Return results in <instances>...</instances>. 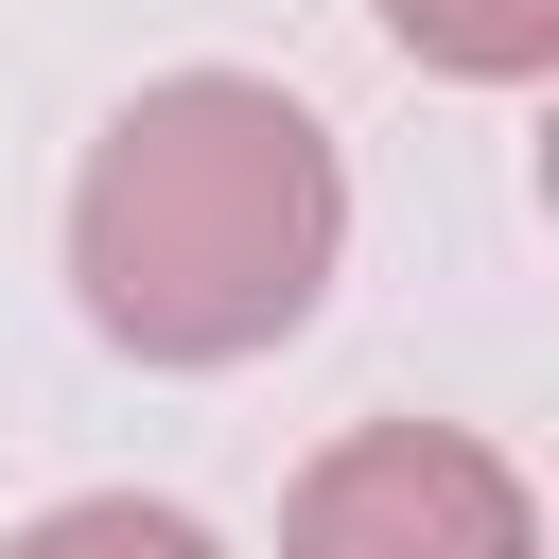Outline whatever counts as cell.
<instances>
[{
    "label": "cell",
    "instance_id": "obj_1",
    "mask_svg": "<svg viewBox=\"0 0 559 559\" xmlns=\"http://www.w3.org/2000/svg\"><path fill=\"white\" fill-rule=\"evenodd\" d=\"M349 262V157L262 70H157L105 105L70 175V297L140 367H245L280 349Z\"/></svg>",
    "mask_w": 559,
    "mask_h": 559
},
{
    "label": "cell",
    "instance_id": "obj_2",
    "mask_svg": "<svg viewBox=\"0 0 559 559\" xmlns=\"http://www.w3.org/2000/svg\"><path fill=\"white\" fill-rule=\"evenodd\" d=\"M280 559H542V507L454 419H349L280 489Z\"/></svg>",
    "mask_w": 559,
    "mask_h": 559
},
{
    "label": "cell",
    "instance_id": "obj_3",
    "mask_svg": "<svg viewBox=\"0 0 559 559\" xmlns=\"http://www.w3.org/2000/svg\"><path fill=\"white\" fill-rule=\"evenodd\" d=\"M384 35L454 87H542L559 70V0H384Z\"/></svg>",
    "mask_w": 559,
    "mask_h": 559
},
{
    "label": "cell",
    "instance_id": "obj_4",
    "mask_svg": "<svg viewBox=\"0 0 559 559\" xmlns=\"http://www.w3.org/2000/svg\"><path fill=\"white\" fill-rule=\"evenodd\" d=\"M0 559H227L192 507H157V489H70V507H35Z\"/></svg>",
    "mask_w": 559,
    "mask_h": 559
}]
</instances>
